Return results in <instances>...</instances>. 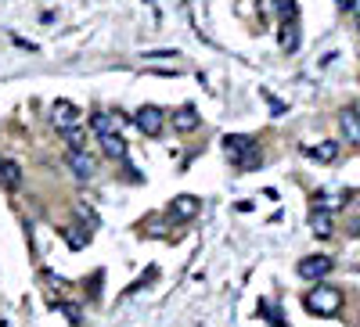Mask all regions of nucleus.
<instances>
[{
  "instance_id": "dca6fc26",
  "label": "nucleus",
  "mask_w": 360,
  "mask_h": 327,
  "mask_svg": "<svg viewBox=\"0 0 360 327\" xmlns=\"http://www.w3.org/2000/svg\"><path fill=\"white\" fill-rule=\"evenodd\" d=\"M270 4H274V11H278V18L281 22H295V0H270Z\"/></svg>"
},
{
  "instance_id": "9b49d317",
  "label": "nucleus",
  "mask_w": 360,
  "mask_h": 327,
  "mask_svg": "<svg viewBox=\"0 0 360 327\" xmlns=\"http://www.w3.org/2000/svg\"><path fill=\"white\" fill-rule=\"evenodd\" d=\"M0 180H4V187H22V169H18V162H11V159H0Z\"/></svg>"
},
{
  "instance_id": "2eb2a0df",
  "label": "nucleus",
  "mask_w": 360,
  "mask_h": 327,
  "mask_svg": "<svg viewBox=\"0 0 360 327\" xmlns=\"http://www.w3.org/2000/svg\"><path fill=\"white\" fill-rule=\"evenodd\" d=\"M310 227H314V234L328 237V234H332V216H328L324 209H314V213H310Z\"/></svg>"
},
{
  "instance_id": "a211bd4d",
  "label": "nucleus",
  "mask_w": 360,
  "mask_h": 327,
  "mask_svg": "<svg viewBox=\"0 0 360 327\" xmlns=\"http://www.w3.org/2000/svg\"><path fill=\"white\" fill-rule=\"evenodd\" d=\"M62 313H65L72 323H79V320H83V316H79V306H69V302H65V306H62Z\"/></svg>"
},
{
  "instance_id": "1a4fd4ad",
  "label": "nucleus",
  "mask_w": 360,
  "mask_h": 327,
  "mask_svg": "<svg viewBox=\"0 0 360 327\" xmlns=\"http://www.w3.org/2000/svg\"><path fill=\"white\" fill-rule=\"evenodd\" d=\"M173 126H176L180 133H191V130L198 126V112H195L191 105H184L180 112H173Z\"/></svg>"
},
{
  "instance_id": "f257e3e1",
  "label": "nucleus",
  "mask_w": 360,
  "mask_h": 327,
  "mask_svg": "<svg viewBox=\"0 0 360 327\" xmlns=\"http://www.w3.org/2000/svg\"><path fill=\"white\" fill-rule=\"evenodd\" d=\"M224 152H227V159H231L238 169H252V166L263 162L256 140L245 137V133H231V137H224Z\"/></svg>"
},
{
  "instance_id": "20e7f679",
  "label": "nucleus",
  "mask_w": 360,
  "mask_h": 327,
  "mask_svg": "<svg viewBox=\"0 0 360 327\" xmlns=\"http://www.w3.org/2000/svg\"><path fill=\"white\" fill-rule=\"evenodd\" d=\"M134 123H137V130H141L144 137H159L162 126H166V115H162L155 105H144V108H137Z\"/></svg>"
},
{
  "instance_id": "6ab92c4d",
  "label": "nucleus",
  "mask_w": 360,
  "mask_h": 327,
  "mask_svg": "<svg viewBox=\"0 0 360 327\" xmlns=\"http://www.w3.org/2000/svg\"><path fill=\"white\" fill-rule=\"evenodd\" d=\"M349 15H353V22H356V29H360V0H349Z\"/></svg>"
},
{
  "instance_id": "4468645a",
  "label": "nucleus",
  "mask_w": 360,
  "mask_h": 327,
  "mask_svg": "<svg viewBox=\"0 0 360 327\" xmlns=\"http://www.w3.org/2000/svg\"><path fill=\"white\" fill-rule=\"evenodd\" d=\"M281 47L285 51L299 47V22H281Z\"/></svg>"
},
{
  "instance_id": "f03ea898",
  "label": "nucleus",
  "mask_w": 360,
  "mask_h": 327,
  "mask_svg": "<svg viewBox=\"0 0 360 327\" xmlns=\"http://www.w3.org/2000/svg\"><path fill=\"white\" fill-rule=\"evenodd\" d=\"M307 309L317 313V316H335L342 309V291L332 288V284H317L310 295H307Z\"/></svg>"
},
{
  "instance_id": "423d86ee",
  "label": "nucleus",
  "mask_w": 360,
  "mask_h": 327,
  "mask_svg": "<svg viewBox=\"0 0 360 327\" xmlns=\"http://www.w3.org/2000/svg\"><path fill=\"white\" fill-rule=\"evenodd\" d=\"M65 162H69V169L79 176V180H90V176H94V169H98V166H94V159H90V155L83 152V147H72V152L65 155Z\"/></svg>"
},
{
  "instance_id": "ddd939ff",
  "label": "nucleus",
  "mask_w": 360,
  "mask_h": 327,
  "mask_svg": "<svg viewBox=\"0 0 360 327\" xmlns=\"http://www.w3.org/2000/svg\"><path fill=\"white\" fill-rule=\"evenodd\" d=\"M307 155L317 159V162H335V159H339V144H335V140H324V144H317V147H307Z\"/></svg>"
},
{
  "instance_id": "6e6552de",
  "label": "nucleus",
  "mask_w": 360,
  "mask_h": 327,
  "mask_svg": "<svg viewBox=\"0 0 360 327\" xmlns=\"http://www.w3.org/2000/svg\"><path fill=\"white\" fill-rule=\"evenodd\" d=\"M169 216H173V220H195V216H198V198H191V194H180V198H173V205H169Z\"/></svg>"
},
{
  "instance_id": "9d476101",
  "label": "nucleus",
  "mask_w": 360,
  "mask_h": 327,
  "mask_svg": "<svg viewBox=\"0 0 360 327\" xmlns=\"http://www.w3.org/2000/svg\"><path fill=\"white\" fill-rule=\"evenodd\" d=\"M101 147H105L108 159H119V162L127 159V140L119 137V133H105V137H101Z\"/></svg>"
},
{
  "instance_id": "0eeeda50",
  "label": "nucleus",
  "mask_w": 360,
  "mask_h": 327,
  "mask_svg": "<svg viewBox=\"0 0 360 327\" xmlns=\"http://www.w3.org/2000/svg\"><path fill=\"white\" fill-rule=\"evenodd\" d=\"M339 130H342V137H346L349 144H360V105L342 108V115H339Z\"/></svg>"
},
{
  "instance_id": "7ed1b4c3",
  "label": "nucleus",
  "mask_w": 360,
  "mask_h": 327,
  "mask_svg": "<svg viewBox=\"0 0 360 327\" xmlns=\"http://www.w3.org/2000/svg\"><path fill=\"white\" fill-rule=\"evenodd\" d=\"M51 123L62 130V133H72V130L83 123V115H79V108H76L72 101H54V108H51Z\"/></svg>"
},
{
  "instance_id": "f3484780",
  "label": "nucleus",
  "mask_w": 360,
  "mask_h": 327,
  "mask_svg": "<svg viewBox=\"0 0 360 327\" xmlns=\"http://www.w3.org/2000/svg\"><path fill=\"white\" fill-rule=\"evenodd\" d=\"M65 237H69V245H72V248H83V245L90 241V234H79V227H69Z\"/></svg>"
},
{
  "instance_id": "39448f33",
  "label": "nucleus",
  "mask_w": 360,
  "mask_h": 327,
  "mask_svg": "<svg viewBox=\"0 0 360 327\" xmlns=\"http://www.w3.org/2000/svg\"><path fill=\"white\" fill-rule=\"evenodd\" d=\"M328 274H332V259L328 255H310L299 262V277H307V281H321Z\"/></svg>"
},
{
  "instance_id": "f8f14e48",
  "label": "nucleus",
  "mask_w": 360,
  "mask_h": 327,
  "mask_svg": "<svg viewBox=\"0 0 360 327\" xmlns=\"http://www.w3.org/2000/svg\"><path fill=\"white\" fill-rule=\"evenodd\" d=\"M90 126H94L98 137H105V133H119V119L108 115V112H98V115H90Z\"/></svg>"
}]
</instances>
